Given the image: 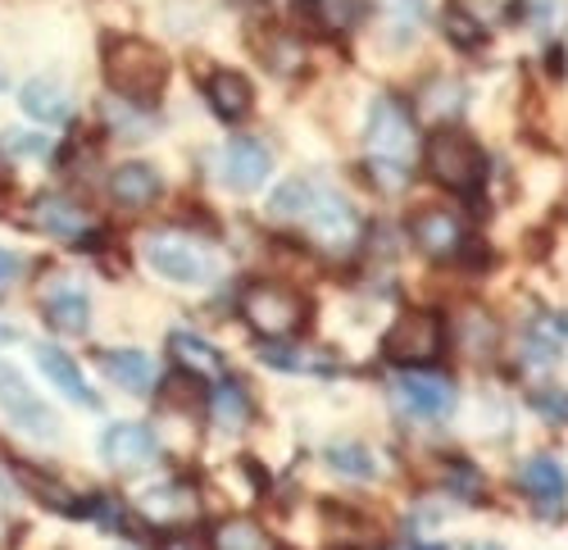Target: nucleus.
Instances as JSON below:
<instances>
[{"label": "nucleus", "instance_id": "obj_25", "mask_svg": "<svg viewBox=\"0 0 568 550\" xmlns=\"http://www.w3.org/2000/svg\"><path fill=\"white\" fill-rule=\"evenodd\" d=\"M14 473H19V482H23L37 500H45L51 510H60V515H78V510H82L78 500H73V491H69V487H60L51 473H37V469H28V465H14Z\"/></svg>", "mask_w": 568, "mask_h": 550}, {"label": "nucleus", "instance_id": "obj_1", "mask_svg": "<svg viewBox=\"0 0 568 550\" xmlns=\"http://www.w3.org/2000/svg\"><path fill=\"white\" fill-rule=\"evenodd\" d=\"M268 214L273 218H296L310 227V237L327 251H351L359 242V214L351 210L346 196L327 192L323 182L314 177H292L282 182L268 201Z\"/></svg>", "mask_w": 568, "mask_h": 550}, {"label": "nucleus", "instance_id": "obj_15", "mask_svg": "<svg viewBox=\"0 0 568 550\" xmlns=\"http://www.w3.org/2000/svg\"><path fill=\"white\" fill-rule=\"evenodd\" d=\"M196 510H201L196 491L182 487V482H164V487L141 496V515L151 523H186V519H196Z\"/></svg>", "mask_w": 568, "mask_h": 550}, {"label": "nucleus", "instance_id": "obj_30", "mask_svg": "<svg viewBox=\"0 0 568 550\" xmlns=\"http://www.w3.org/2000/svg\"><path fill=\"white\" fill-rule=\"evenodd\" d=\"M314 10H318V19H323L327 28L346 32V28H355V23H359L364 0H314Z\"/></svg>", "mask_w": 568, "mask_h": 550}, {"label": "nucleus", "instance_id": "obj_32", "mask_svg": "<svg viewBox=\"0 0 568 550\" xmlns=\"http://www.w3.org/2000/svg\"><path fill=\"white\" fill-rule=\"evenodd\" d=\"M301 60H305V45H301V41H277V45H268V64H273L277 73H296Z\"/></svg>", "mask_w": 568, "mask_h": 550}, {"label": "nucleus", "instance_id": "obj_24", "mask_svg": "<svg viewBox=\"0 0 568 550\" xmlns=\"http://www.w3.org/2000/svg\"><path fill=\"white\" fill-rule=\"evenodd\" d=\"M524 350H528V364H555L564 355V318L559 314H541L537 324L528 328Z\"/></svg>", "mask_w": 568, "mask_h": 550}, {"label": "nucleus", "instance_id": "obj_13", "mask_svg": "<svg viewBox=\"0 0 568 550\" xmlns=\"http://www.w3.org/2000/svg\"><path fill=\"white\" fill-rule=\"evenodd\" d=\"M37 369H41V378L51 383V387H60V396L78 400L82 409H97V405H101V400H97V391L87 387L82 369H78V364H73L60 346H37Z\"/></svg>", "mask_w": 568, "mask_h": 550}, {"label": "nucleus", "instance_id": "obj_8", "mask_svg": "<svg viewBox=\"0 0 568 550\" xmlns=\"http://www.w3.org/2000/svg\"><path fill=\"white\" fill-rule=\"evenodd\" d=\"M0 415H6L19 432L37 437V441H55L60 437L55 409L23 383V374L14 369V364H0Z\"/></svg>", "mask_w": 568, "mask_h": 550}, {"label": "nucleus", "instance_id": "obj_19", "mask_svg": "<svg viewBox=\"0 0 568 550\" xmlns=\"http://www.w3.org/2000/svg\"><path fill=\"white\" fill-rule=\"evenodd\" d=\"M173 355L182 359V369H186V378H205V383H223V355L205 342V337H196V333H173Z\"/></svg>", "mask_w": 568, "mask_h": 550}, {"label": "nucleus", "instance_id": "obj_9", "mask_svg": "<svg viewBox=\"0 0 568 550\" xmlns=\"http://www.w3.org/2000/svg\"><path fill=\"white\" fill-rule=\"evenodd\" d=\"M392 396L409 419H428V424L455 415V400H459L455 387L437 374H405V378L392 383Z\"/></svg>", "mask_w": 568, "mask_h": 550}, {"label": "nucleus", "instance_id": "obj_16", "mask_svg": "<svg viewBox=\"0 0 568 550\" xmlns=\"http://www.w3.org/2000/svg\"><path fill=\"white\" fill-rule=\"evenodd\" d=\"M101 369L132 396H151V387H155V364H151V355H141V350H105Z\"/></svg>", "mask_w": 568, "mask_h": 550}, {"label": "nucleus", "instance_id": "obj_7", "mask_svg": "<svg viewBox=\"0 0 568 550\" xmlns=\"http://www.w3.org/2000/svg\"><path fill=\"white\" fill-rule=\"evenodd\" d=\"M446 346V324L428 309H409L400 314L396 324L387 328L383 337V355L392 364H405V369H423V364H433Z\"/></svg>", "mask_w": 568, "mask_h": 550}, {"label": "nucleus", "instance_id": "obj_28", "mask_svg": "<svg viewBox=\"0 0 568 550\" xmlns=\"http://www.w3.org/2000/svg\"><path fill=\"white\" fill-rule=\"evenodd\" d=\"M459 346H464V355H473V359H483V355H491V346H496V324L483 314V309H464V333H459Z\"/></svg>", "mask_w": 568, "mask_h": 550}, {"label": "nucleus", "instance_id": "obj_12", "mask_svg": "<svg viewBox=\"0 0 568 550\" xmlns=\"http://www.w3.org/2000/svg\"><path fill=\"white\" fill-rule=\"evenodd\" d=\"M268 173H273L268 146L255 142V136H232V142H227V169H223L227 187L232 192H260L268 182Z\"/></svg>", "mask_w": 568, "mask_h": 550}, {"label": "nucleus", "instance_id": "obj_23", "mask_svg": "<svg viewBox=\"0 0 568 550\" xmlns=\"http://www.w3.org/2000/svg\"><path fill=\"white\" fill-rule=\"evenodd\" d=\"M214 550H282L277 537L255 519H223L214 528Z\"/></svg>", "mask_w": 568, "mask_h": 550}, {"label": "nucleus", "instance_id": "obj_26", "mask_svg": "<svg viewBox=\"0 0 568 550\" xmlns=\"http://www.w3.org/2000/svg\"><path fill=\"white\" fill-rule=\"evenodd\" d=\"M327 469H337L342 478H373L377 460H373V450L359 446V441H337V446H327Z\"/></svg>", "mask_w": 568, "mask_h": 550}, {"label": "nucleus", "instance_id": "obj_21", "mask_svg": "<svg viewBox=\"0 0 568 550\" xmlns=\"http://www.w3.org/2000/svg\"><path fill=\"white\" fill-rule=\"evenodd\" d=\"M32 218L45 227V233H55V237H64V242H78V237L87 233V214H82V205H73L69 196H41L37 210H32Z\"/></svg>", "mask_w": 568, "mask_h": 550}, {"label": "nucleus", "instance_id": "obj_5", "mask_svg": "<svg viewBox=\"0 0 568 550\" xmlns=\"http://www.w3.org/2000/svg\"><path fill=\"white\" fill-rule=\"evenodd\" d=\"M242 314L246 324L268 337V342H282V337H296L305 333L310 324V301L292 287H277V283H251L246 296H242Z\"/></svg>", "mask_w": 568, "mask_h": 550}, {"label": "nucleus", "instance_id": "obj_20", "mask_svg": "<svg viewBox=\"0 0 568 550\" xmlns=\"http://www.w3.org/2000/svg\"><path fill=\"white\" fill-rule=\"evenodd\" d=\"M518 482H524V491L537 500L541 510H559L564 506V469H559V460H550V455L528 460L524 473H518Z\"/></svg>", "mask_w": 568, "mask_h": 550}, {"label": "nucleus", "instance_id": "obj_36", "mask_svg": "<svg viewBox=\"0 0 568 550\" xmlns=\"http://www.w3.org/2000/svg\"><path fill=\"white\" fill-rule=\"evenodd\" d=\"M405 550H428V546H405Z\"/></svg>", "mask_w": 568, "mask_h": 550}, {"label": "nucleus", "instance_id": "obj_22", "mask_svg": "<svg viewBox=\"0 0 568 550\" xmlns=\"http://www.w3.org/2000/svg\"><path fill=\"white\" fill-rule=\"evenodd\" d=\"M45 318H51L60 333L82 337L91 328V305H87V296L78 287H60V292L45 296Z\"/></svg>", "mask_w": 568, "mask_h": 550}, {"label": "nucleus", "instance_id": "obj_14", "mask_svg": "<svg viewBox=\"0 0 568 550\" xmlns=\"http://www.w3.org/2000/svg\"><path fill=\"white\" fill-rule=\"evenodd\" d=\"M160 192H164L160 173H155L151 164H141V160H132V164H119V169H114V177H110V196H114L119 205H128V210L151 205Z\"/></svg>", "mask_w": 568, "mask_h": 550}, {"label": "nucleus", "instance_id": "obj_34", "mask_svg": "<svg viewBox=\"0 0 568 550\" xmlns=\"http://www.w3.org/2000/svg\"><path fill=\"white\" fill-rule=\"evenodd\" d=\"M537 409H541V415H550L555 424H564V396L555 391V396H537Z\"/></svg>", "mask_w": 568, "mask_h": 550}, {"label": "nucleus", "instance_id": "obj_33", "mask_svg": "<svg viewBox=\"0 0 568 550\" xmlns=\"http://www.w3.org/2000/svg\"><path fill=\"white\" fill-rule=\"evenodd\" d=\"M19 255H10V251H0V287H10L14 278H19Z\"/></svg>", "mask_w": 568, "mask_h": 550}, {"label": "nucleus", "instance_id": "obj_27", "mask_svg": "<svg viewBox=\"0 0 568 550\" xmlns=\"http://www.w3.org/2000/svg\"><path fill=\"white\" fill-rule=\"evenodd\" d=\"M210 409H214L219 428H246V424H251V400H246L242 387H232V383H219V387H214Z\"/></svg>", "mask_w": 568, "mask_h": 550}, {"label": "nucleus", "instance_id": "obj_17", "mask_svg": "<svg viewBox=\"0 0 568 550\" xmlns=\"http://www.w3.org/2000/svg\"><path fill=\"white\" fill-rule=\"evenodd\" d=\"M210 105H214L219 119L236 123V119H246V114L255 110V91H251V82H246L242 73L223 69V73L210 78Z\"/></svg>", "mask_w": 568, "mask_h": 550}, {"label": "nucleus", "instance_id": "obj_10", "mask_svg": "<svg viewBox=\"0 0 568 550\" xmlns=\"http://www.w3.org/2000/svg\"><path fill=\"white\" fill-rule=\"evenodd\" d=\"M160 455V437L146 424H110L101 432V460L110 469H141V465H155Z\"/></svg>", "mask_w": 568, "mask_h": 550}, {"label": "nucleus", "instance_id": "obj_35", "mask_svg": "<svg viewBox=\"0 0 568 550\" xmlns=\"http://www.w3.org/2000/svg\"><path fill=\"white\" fill-rule=\"evenodd\" d=\"M160 550H205V546H201L196 537H169Z\"/></svg>", "mask_w": 568, "mask_h": 550}, {"label": "nucleus", "instance_id": "obj_37", "mask_svg": "<svg viewBox=\"0 0 568 550\" xmlns=\"http://www.w3.org/2000/svg\"><path fill=\"white\" fill-rule=\"evenodd\" d=\"M473 550H496V546H473Z\"/></svg>", "mask_w": 568, "mask_h": 550}, {"label": "nucleus", "instance_id": "obj_11", "mask_svg": "<svg viewBox=\"0 0 568 550\" xmlns=\"http://www.w3.org/2000/svg\"><path fill=\"white\" fill-rule=\"evenodd\" d=\"M409 237L428 259H455L464 251V227L446 210H418L409 218Z\"/></svg>", "mask_w": 568, "mask_h": 550}, {"label": "nucleus", "instance_id": "obj_6", "mask_svg": "<svg viewBox=\"0 0 568 550\" xmlns=\"http://www.w3.org/2000/svg\"><path fill=\"white\" fill-rule=\"evenodd\" d=\"M141 255H146V264L160 273V278L182 283V287H201L214 278V255L182 233H151L141 242Z\"/></svg>", "mask_w": 568, "mask_h": 550}, {"label": "nucleus", "instance_id": "obj_2", "mask_svg": "<svg viewBox=\"0 0 568 550\" xmlns=\"http://www.w3.org/2000/svg\"><path fill=\"white\" fill-rule=\"evenodd\" d=\"M414 119L396 96H377L368 110V169L387 192L405 187L414 160Z\"/></svg>", "mask_w": 568, "mask_h": 550}, {"label": "nucleus", "instance_id": "obj_18", "mask_svg": "<svg viewBox=\"0 0 568 550\" xmlns=\"http://www.w3.org/2000/svg\"><path fill=\"white\" fill-rule=\"evenodd\" d=\"M19 105H23V114L37 119V123H64V119L73 114V101L64 96V86L51 82V78H32V82L23 86Z\"/></svg>", "mask_w": 568, "mask_h": 550}, {"label": "nucleus", "instance_id": "obj_4", "mask_svg": "<svg viewBox=\"0 0 568 550\" xmlns=\"http://www.w3.org/2000/svg\"><path fill=\"white\" fill-rule=\"evenodd\" d=\"M428 173L442 182L446 192L468 196V192H478V187H483V177H487V155H483V146L473 142L468 132H459V128H442V132H433V142H428Z\"/></svg>", "mask_w": 568, "mask_h": 550}, {"label": "nucleus", "instance_id": "obj_31", "mask_svg": "<svg viewBox=\"0 0 568 550\" xmlns=\"http://www.w3.org/2000/svg\"><path fill=\"white\" fill-rule=\"evenodd\" d=\"M387 23L396 28V37H414L423 23V0H387Z\"/></svg>", "mask_w": 568, "mask_h": 550}, {"label": "nucleus", "instance_id": "obj_3", "mask_svg": "<svg viewBox=\"0 0 568 550\" xmlns=\"http://www.w3.org/2000/svg\"><path fill=\"white\" fill-rule=\"evenodd\" d=\"M105 82H110L114 96H123L132 105H151L164 91V82H169V60L151 41L119 37V41H110V51H105Z\"/></svg>", "mask_w": 568, "mask_h": 550}, {"label": "nucleus", "instance_id": "obj_29", "mask_svg": "<svg viewBox=\"0 0 568 550\" xmlns=\"http://www.w3.org/2000/svg\"><path fill=\"white\" fill-rule=\"evenodd\" d=\"M442 28H446V37H450L455 45H464V51H473V45H483V41H487L483 23L473 19L464 6H446V14H442Z\"/></svg>", "mask_w": 568, "mask_h": 550}]
</instances>
